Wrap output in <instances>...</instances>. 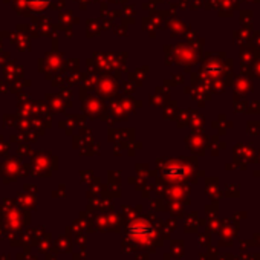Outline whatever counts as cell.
Wrapping results in <instances>:
<instances>
[{
  "mask_svg": "<svg viewBox=\"0 0 260 260\" xmlns=\"http://www.w3.org/2000/svg\"><path fill=\"white\" fill-rule=\"evenodd\" d=\"M28 2H29V5H31V7H34L36 10H42L43 7H46V5H48L49 0H28Z\"/></svg>",
  "mask_w": 260,
  "mask_h": 260,
  "instance_id": "obj_1",
  "label": "cell"
}]
</instances>
